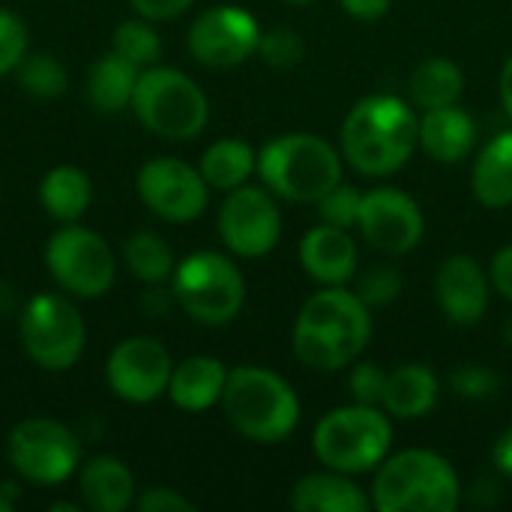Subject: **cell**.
I'll return each instance as SVG.
<instances>
[{
	"label": "cell",
	"instance_id": "cell-33",
	"mask_svg": "<svg viewBox=\"0 0 512 512\" xmlns=\"http://www.w3.org/2000/svg\"><path fill=\"white\" fill-rule=\"evenodd\" d=\"M315 207H318L321 222L336 225V228H348V231H351V228H357V222H360L363 192L339 180L333 189H327V192L315 201Z\"/></svg>",
	"mask_w": 512,
	"mask_h": 512
},
{
	"label": "cell",
	"instance_id": "cell-16",
	"mask_svg": "<svg viewBox=\"0 0 512 512\" xmlns=\"http://www.w3.org/2000/svg\"><path fill=\"white\" fill-rule=\"evenodd\" d=\"M360 234L387 255H408L420 246L426 222L420 204L393 186H381L372 192H363L360 207Z\"/></svg>",
	"mask_w": 512,
	"mask_h": 512
},
{
	"label": "cell",
	"instance_id": "cell-8",
	"mask_svg": "<svg viewBox=\"0 0 512 512\" xmlns=\"http://www.w3.org/2000/svg\"><path fill=\"white\" fill-rule=\"evenodd\" d=\"M174 300L189 318L207 327L234 321L246 300V282L231 258L219 252H195L174 267Z\"/></svg>",
	"mask_w": 512,
	"mask_h": 512
},
{
	"label": "cell",
	"instance_id": "cell-14",
	"mask_svg": "<svg viewBox=\"0 0 512 512\" xmlns=\"http://www.w3.org/2000/svg\"><path fill=\"white\" fill-rule=\"evenodd\" d=\"M138 195L159 219L192 222L207 210L210 186L201 168L183 159H150L138 171Z\"/></svg>",
	"mask_w": 512,
	"mask_h": 512
},
{
	"label": "cell",
	"instance_id": "cell-31",
	"mask_svg": "<svg viewBox=\"0 0 512 512\" xmlns=\"http://www.w3.org/2000/svg\"><path fill=\"white\" fill-rule=\"evenodd\" d=\"M114 51L144 69V66H153L159 60L162 39L153 30V24H147V18H132L114 30Z\"/></svg>",
	"mask_w": 512,
	"mask_h": 512
},
{
	"label": "cell",
	"instance_id": "cell-44",
	"mask_svg": "<svg viewBox=\"0 0 512 512\" xmlns=\"http://www.w3.org/2000/svg\"><path fill=\"white\" fill-rule=\"evenodd\" d=\"M51 510H54V512H78L81 507H75V504H54Z\"/></svg>",
	"mask_w": 512,
	"mask_h": 512
},
{
	"label": "cell",
	"instance_id": "cell-20",
	"mask_svg": "<svg viewBox=\"0 0 512 512\" xmlns=\"http://www.w3.org/2000/svg\"><path fill=\"white\" fill-rule=\"evenodd\" d=\"M477 144V123L468 111L447 105L423 111L420 117V147L435 162H462Z\"/></svg>",
	"mask_w": 512,
	"mask_h": 512
},
{
	"label": "cell",
	"instance_id": "cell-45",
	"mask_svg": "<svg viewBox=\"0 0 512 512\" xmlns=\"http://www.w3.org/2000/svg\"><path fill=\"white\" fill-rule=\"evenodd\" d=\"M504 339H507V345L512 348V315L507 318V324H504Z\"/></svg>",
	"mask_w": 512,
	"mask_h": 512
},
{
	"label": "cell",
	"instance_id": "cell-2",
	"mask_svg": "<svg viewBox=\"0 0 512 512\" xmlns=\"http://www.w3.org/2000/svg\"><path fill=\"white\" fill-rule=\"evenodd\" d=\"M417 144L420 120L399 96H366L342 123V156L366 177H387L399 171Z\"/></svg>",
	"mask_w": 512,
	"mask_h": 512
},
{
	"label": "cell",
	"instance_id": "cell-34",
	"mask_svg": "<svg viewBox=\"0 0 512 512\" xmlns=\"http://www.w3.org/2000/svg\"><path fill=\"white\" fill-rule=\"evenodd\" d=\"M354 294H357L369 309H384V306H390V303L399 300V294H402V273H399L396 267L378 264V267L366 270V273L357 279V291H354Z\"/></svg>",
	"mask_w": 512,
	"mask_h": 512
},
{
	"label": "cell",
	"instance_id": "cell-21",
	"mask_svg": "<svg viewBox=\"0 0 512 512\" xmlns=\"http://www.w3.org/2000/svg\"><path fill=\"white\" fill-rule=\"evenodd\" d=\"M228 384V369L216 357H189L174 366L168 381V396L180 411L198 414L222 402Z\"/></svg>",
	"mask_w": 512,
	"mask_h": 512
},
{
	"label": "cell",
	"instance_id": "cell-36",
	"mask_svg": "<svg viewBox=\"0 0 512 512\" xmlns=\"http://www.w3.org/2000/svg\"><path fill=\"white\" fill-rule=\"evenodd\" d=\"M24 54H27V27H24V21L15 12L0 9V75L15 72L18 63L24 60Z\"/></svg>",
	"mask_w": 512,
	"mask_h": 512
},
{
	"label": "cell",
	"instance_id": "cell-39",
	"mask_svg": "<svg viewBox=\"0 0 512 512\" xmlns=\"http://www.w3.org/2000/svg\"><path fill=\"white\" fill-rule=\"evenodd\" d=\"M129 3L147 21H168V18L183 15L195 0H129Z\"/></svg>",
	"mask_w": 512,
	"mask_h": 512
},
{
	"label": "cell",
	"instance_id": "cell-9",
	"mask_svg": "<svg viewBox=\"0 0 512 512\" xmlns=\"http://www.w3.org/2000/svg\"><path fill=\"white\" fill-rule=\"evenodd\" d=\"M18 336L24 354L48 369V372H66L78 363L84 351V321L78 309L60 297V294H36L21 309Z\"/></svg>",
	"mask_w": 512,
	"mask_h": 512
},
{
	"label": "cell",
	"instance_id": "cell-41",
	"mask_svg": "<svg viewBox=\"0 0 512 512\" xmlns=\"http://www.w3.org/2000/svg\"><path fill=\"white\" fill-rule=\"evenodd\" d=\"M342 9L357 21H378L390 12L393 0H339Z\"/></svg>",
	"mask_w": 512,
	"mask_h": 512
},
{
	"label": "cell",
	"instance_id": "cell-23",
	"mask_svg": "<svg viewBox=\"0 0 512 512\" xmlns=\"http://www.w3.org/2000/svg\"><path fill=\"white\" fill-rule=\"evenodd\" d=\"M438 405V375L423 363H405L390 372L381 408L396 420H420Z\"/></svg>",
	"mask_w": 512,
	"mask_h": 512
},
{
	"label": "cell",
	"instance_id": "cell-35",
	"mask_svg": "<svg viewBox=\"0 0 512 512\" xmlns=\"http://www.w3.org/2000/svg\"><path fill=\"white\" fill-rule=\"evenodd\" d=\"M450 387L456 396L462 399H471V402H486V399H495L498 390H501V378L495 369L489 366H477V363H468V366H459L450 378Z\"/></svg>",
	"mask_w": 512,
	"mask_h": 512
},
{
	"label": "cell",
	"instance_id": "cell-46",
	"mask_svg": "<svg viewBox=\"0 0 512 512\" xmlns=\"http://www.w3.org/2000/svg\"><path fill=\"white\" fill-rule=\"evenodd\" d=\"M9 510H12V501L0 492V512H9Z\"/></svg>",
	"mask_w": 512,
	"mask_h": 512
},
{
	"label": "cell",
	"instance_id": "cell-26",
	"mask_svg": "<svg viewBox=\"0 0 512 512\" xmlns=\"http://www.w3.org/2000/svg\"><path fill=\"white\" fill-rule=\"evenodd\" d=\"M90 198H93L90 177L75 165H57L39 183V204L48 210V216H54L63 225L78 222L87 213Z\"/></svg>",
	"mask_w": 512,
	"mask_h": 512
},
{
	"label": "cell",
	"instance_id": "cell-28",
	"mask_svg": "<svg viewBox=\"0 0 512 512\" xmlns=\"http://www.w3.org/2000/svg\"><path fill=\"white\" fill-rule=\"evenodd\" d=\"M252 171H258V153L240 138H222L210 144L201 156V174L210 189L231 192L237 186H246Z\"/></svg>",
	"mask_w": 512,
	"mask_h": 512
},
{
	"label": "cell",
	"instance_id": "cell-40",
	"mask_svg": "<svg viewBox=\"0 0 512 512\" xmlns=\"http://www.w3.org/2000/svg\"><path fill=\"white\" fill-rule=\"evenodd\" d=\"M492 285L512 303V243L498 249L492 258Z\"/></svg>",
	"mask_w": 512,
	"mask_h": 512
},
{
	"label": "cell",
	"instance_id": "cell-22",
	"mask_svg": "<svg viewBox=\"0 0 512 512\" xmlns=\"http://www.w3.org/2000/svg\"><path fill=\"white\" fill-rule=\"evenodd\" d=\"M78 492L87 510L123 512L135 504V480L114 456H96L81 468Z\"/></svg>",
	"mask_w": 512,
	"mask_h": 512
},
{
	"label": "cell",
	"instance_id": "cell-43",
	"mask_svg": "<svg viewBox=\"0 0 512 512\" xmlns=\"http://www.w3.org/2000/svg\"><path fill=\"white\" fill-rule=\"evenodd\" d=\"M501 105H504V111L510 114L512 120V54L507 57L504 69H501Z\"/></svg>",
	"mask_w": 512,
	"mask_h": 512
},
{
	"label": "cell",
	"instance_id": "cell-27",
	"mask_svg": "<svg viewBox=\"0 0 512 512\" xmlns=\"http://www.w3.org/2000/svg\"><path fill=\"white\" fill-rule=\"evenodd\" d=\"M465 93V75L450 57H429L411 72V99L420 111L456 105Z\"/></svg>",
	"mask_w": 512,
	"mask_h": 512
},
{
	"label": "cell",
	"instance_id": "cell-11",
	"mask_svg": "<svg viewBox=\"0 0 512 512\" xmlns=\"http://www.w3.org/2000/svg\"><path fill=\"white\" fill-rule=\"evenodd\" d=\"M45 264L57 285L75 297H102L114 285L111 246L99 234L72 222L51 234Z\"/></svg>",
	"mask_w": 512,
	"mask_h": 512
},
{
	"label": "cell",
	"instance_id": "cell-24",
	"mask_svg": "<svg viewBox=\"0 0 512 512\" xmlns=\"http://www.w3.org/2000/svg\"><path fill=\"white\" fill-rule=\"evenodd\" d=\"M474 195L489 210H504L512 204V132L495 135L477 156L471 171Z\"/></svg>",
	"mask_w": 512,
	"mask_h": 512
},
{
	"label": "cell",
	"instance_id": "cell-32",
	"mask_svg": "<svg viewBox=\"0 0 512 512\" xmlns=\"http://www.w3.org/2000/svg\"><path fill=\"white\" fill-rule=\"evenodd\" d=\"M255 54H261V60L273 69H294L306 57V42L294 27H273L267 33L261 30Z\"/></svg>",
	"mask_w": 512,
	"mask_h": 512
},
{
	"label": "cell",
	"instance_id": "cell-7",
	"mask_svg": "<svg viewBox=\"0 0 512 512\" xmlns=\"http://www.w3.org/2000/svg\"><path fill=\"white\" fill-rule=\"evenodd\" d=\"M132 111L153 135L168 141L195 138L210 120L204 90L186 72L171 66H147L138 75Z\"/></svg>",
	"mask_w": 512,
	"mask_h": 512
},
{
	"label": "cell",
	"instance_id": "cell-3",
	"mask_svg": "<svg viewBox=\"0 0 512 512\" xmlns=\"http://www.w3.org/2000/svg\"><path fill=\"white\" fill-rule=\"evenodd\" d=\"M222 408L228 423L255 444H279L300 423V399L294 387L264 366L231 369Z\"/></svg>",
	"mask_w": 512,
	"mask_h": 512
},
{
	"label": "cell",
	"instance_id": "cell-15",
	"mask_svg": "<svg viewBox=\"0 0 512 512\" xmlns=\"http://www.w3.org/2000/svg\"><path fill=\"white\" fill-rule=\"evenodd\" d=\"M174 363L168 351L150 336H132L120 342L105 366L108 387L117 399L132 405H147L168 393Z\"/></svg>",
	"mask_w": 512,
	"mask_h": 512
},
{
	"label": "cell",
	"instance_id": "cell-1",
	"mask_svg": "<svg viewBox=\"0 0 512 512\" xmlns=\"http://www.w3.org/2000/svg\"><path fill=\"white\" fill-rule=\"evenodd\" d=\"M372 339L369 306L342 285L312 294L294 321V357L318 372H336L354 363Z\"/></svg>",
	"mask_w": 512,
	"mask_h": 512
},
{
	"label": "cell",
	"instance_id": "cell-38",
	"mask_svg": "<svg viewBox=\"0 0 512 512\" xmlns=\"http://www.w3.org/2000/svg\"><path fill=\"white\" fill-rule=\"evenodd\" d=\"M135 504L141 512H195V504L174 489H147Z\"/></svg>",
	"mask_w": 512,
	"mask_h": 512
},
{
	"label": "cell",
	"instance_id": "cell-29",
	"mask_svg": "<svg viewBox=\"0 0 512 512\" xmlns=\"http://www.w3.org/2000/svg\"><path fill=\"white\" fill-rule=\"evenodd\" d=\"M123 258H126V267L135 279L147 282V285H159L165 279L174 276V255H171V246L153 234V231H138L126 240L123 246Z\"/></svg>",
	"mask_w": 512,
	"mask_h": 512
},
{
	"label": "cell",
	"instance_id": "cell-18",
	"mask_svg": "<svg viewBox=\"0 0 512 512\" xmlns=\"http://www.w3.org/2000/svg\"><path fill=\"white\" fill-rule=\"evenodd\" d=\"M357 261V243L348 228L321 222L306 231L300 243V264L321 285H345L348 279H354Z\"/></svg>",
	"mask_w": 512,
	"mask_h": 512
},
{
	"label": "cell",
	"instance_id": "cell-13",
	"mask_svg": "<svg viewBox=\"0 0 512 512\" xmlns=\"http://www.w3.org/2000/svg\"><path fill=\"white\" fill-rule=\"evenodd\" d=\"M261 27L243 6L204 9L189 27V51L198 63L213 69H231L258 51Z\"/></svg>",
	"mask_w": 512,
	"mask_h": 512
},
{
	"label": "cell",
	"instance_id": "cell-30",
	"mask_svg": "<svg viewBox=\"0 0 512 512\" xmlns=\"http://www.w3.org/2000/svg\"><path fill=\"white\" fill-rule=\"evenodd\" d=\"M18 84L36 96V99H57L66 90V69L54 54H24V60L15 69Z\"/></svg>",
	"mask_w": 512,
	"mask_h": 512
},
{
	"label": "cell",
	"instance_id": "cell-5",
	"mask_svg": "<svg viewBox=\"0 0 512 512\" xmlns=\"http://www.w3.org/2000/svg\"><path fill=\"white\" fill-rule=\"evenodd\" d=\"M258 174L273 195L297 204H315L342 180V153L318 135L294 132L261 147Z\"/></svg>",
	"mask_w": 512,
	"mask_h": 512
},
{
	"label": "cell",
	"instance_id": "cell-12",
	"mask_svg": "<svg viewBox=\"0 0 512 512\" xmlns=\"http://www.w3.org/2000/svg\"><path fill=\"white\" fill-rule=\"evenodd\" d=\"M282 234V213L270 189L237 186L228 192L219 210V237L240 258L267 255Z\"/></svg>",
	"mask_w": 512,
	"mask_h": 512
},
{
	"label": "cell",
	"instance_id": "cell-47",
	"mask_svg": "<svg viewBox=\"0 0 512 512\" xmlns=\"http://www.w3.org/2000/svg\"><path fill=\"white\" fill-rule=\"evenodd\" d=\"M285 3H312V0H285Z\"/></svg>",
	"mask_w": 512,
	"mask_h": 512
},
{
	"label": "cell",
	"instance_id": "cell-25",
	"mask_svg": "<svg viewBox=\"0 0 512 512\" xmlns=\"http://www.w3.org/2000/svg\"><path fill=\"white\" fill-rule=\"evenodd\" d=\"M138 75H141V66H135L132 60H126L117 51L99 57L93 63L90 75H87V99H90V105L105 111V114L132 108Z\"/></svg>",
	"mask_w": 512,
	"mask_h": 512
},
{
	"label": "cell",
	"instance_id": "cell-4",
	"mask_svg": "<svg viewBox=\"0 0 512 512\" xmlns=\"http://www.w3.org/2000/svg\"><path fill=\"white\" fill-rule=\"evenodd\" d=\"M462 501L456 468L435 450H402L378 465L372 507L381 512H453Z\"/></svg>",
	"mask_w": 512,
	"mask_h": 512
},
{
	"label": "cell",
	"instance_id": "cell-19",
	"mask_svg": "<svg viewBox=\"0 0 512 512\" xmlns=\"http://www.w3.org/2000/svg\"><path fill=\"white\" fill-rule=\"evenodd\" d=\"M288 501L297 512H366L372 507V498L351 480V474L333 468L297 480Z\"/></svg>",
	"mask_w": 512,
	"mask_h": 512
},
{
	"label": "cell",
	"instance_id": "cell-17",
	"mask_svg": "<svg viewBox=\"0 0 512 512\" xmlns=\"http://www.w3.org/2000/svg\"><path fill=\"white\" fill-rule=\"evenodd\" d=\"M441 312L456 327H474L489 312V279L471 255H450L435 276Z\"/></svg>",
	"mask_w": 512,
	"mask_h": 512
},
{
	"label": "cell",
	"instance_id": "cell-10",
	"mask_svg": "<svg viewBox=\"0 0 512 512\" xmlns=\"http://www.w3.org/2000/svg\"><path fill=\"white\" fill-rule=\"evenodd\" d=\"M9 462L36 486H60L75 474L81 447L69 426L51 417H30L9 435Z\"/></svg>",
	"mask_w": 512,
	"mask_h": 512
},
{
	"label": "cell",
	"instance_id": "cell-37",
	"mask_svg": "<svg viewBox=\"0 0 512 512\" xmlns=\"http://www.w3.org/2000/svg\"><path fill=\"white\" fill-rule=\"evenodd\" d=\"M387 378L390 372H384L378 363H357L348 375V390L354 396V402L360 405H378L384 402V390H387Z\"/></svg>",
	"mask_w": 512,
	"mask_h": 512
},
{
	"label": "cell",
	"instance_id": "cell-6",
	"mask_svg": "<svg viewBox=\"0 0 512 512\" xmlns=\"http://www.w3.org/2000/svg\"><path fill=\"white\" fill-rule=\"evenodd\" d=\"M393 447L390 414L378 405H342L324 414L312 432V450L321 465L342 474L375 471Z\"/></svg>",
	"mask_w": 512,
	"mask_h": 512
},
{
	"label": "cell",
	"instance_id": "cell-42",
	"mask_svg": "<svg viewBox=\"0 0 512 512\" xmlns=\"http://www.w3.org/2000/svg\"><path fill=\"white\" fill-rule=\"evenodd\" d=\"M492 462H495V468H498L504 477H510L512 480V429H507V432L495 441V447H492Z\"/></svg>",
	"mask_w": 512,
	"mask_h": 512
}]
</instances>
